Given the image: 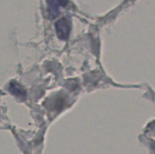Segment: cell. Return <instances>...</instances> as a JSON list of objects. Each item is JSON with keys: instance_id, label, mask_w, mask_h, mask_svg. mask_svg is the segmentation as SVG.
<instances>
[{"instance_id": "6da1fadb", "label": "cell", "mask_w": 155, "mask_h": 154, "mask_svg": "<svg viewBox=\"0 0 155 154\" xmlns=\"http://www.w3.org/2000/svg\"><path fill=\"white\" fill-rule=\"evenodd\" d=\"M58 37L61 39H67L69 37L71 30V21L68 17L57 21L55 24Z\"/></svg>"}, {"instance_id": "7a4b0ae2", "label": "cell", "mask_w": 155, "mask_h": 154, "mask_svg": "<svg viewBox=\"0 0 155 154\" xmlns=\"http://www.w3.org/2000/svg\"><path fill=\"white\" fill-rule=\"evenodd\" d=\"M68 0H48V12L51 18H54L59 13V8L66 5Z\"/></svg>"}, {"instance_id": "3957f363", "label": "cell", "mask_w": 155, "mask_h": 154, "mask_svg": "<svg viewBox=\"0 0 155 154\" xmlns=\"http://www.w3.org/2000/svg\"><path fill=\"white\" fill-rule=\"evenodd\" d=\"M9 91L13 95H15L17 98H24L27 95V92H26L25 89L24 88L22 85L21 84L18 82L12 81L11 82L10 84L8 86Z\"/></svg>"}]
</instances>
